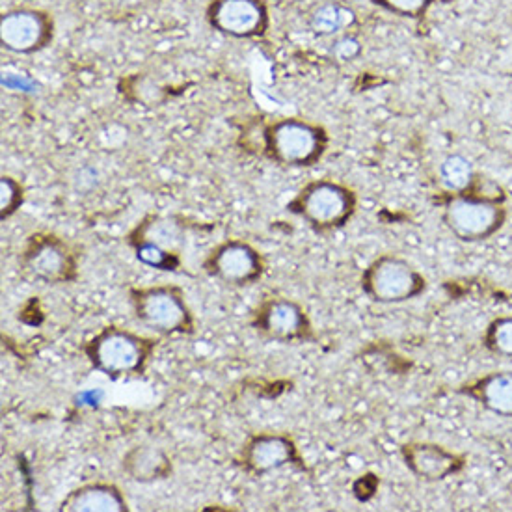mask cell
I'll return each mask as SVG.
<instances>
[{
	"label": "cell",
	"mask_w": 512,
	"mask_h": 512,
	"mask_svg": "<svg viewBox=\"0 0 512 512\" xmlns=\"http://www.w3.org/2000/svg\"><path fill=\"white\" fill-rule=\"evenodd\" d=\"M360 53V43L351 38V36H345L341 40L337 41L336 47H334V54H336L339 60H352L356 58Z\"/></svg>",
	"instance_id": "cb8c5ba5"
},
{
	"label": "cell",
	"mask_w": 512,
	"mask_h": 512,
	"mask_svg": "<svg viewBox=\"0 0 512 512\" xmlns=\"http://www.w3.org/2000/svg\"><path fill=\"white\" fill-rule=\"evenodd\" d=\"M442 220L449 233L462 243H481L503 230L507 209L498 198L460 192L447 198Z\"/></svg>",
	"instance_id": "ba28073f"
},
{
	"label": "cell",
	"mask_w": 512,
	"mask_h": 512,
	"mask_svg": "<svg viewBox=\"0 0 512 512\" xmlns=\"http://www.w3.org/2000/svg\"><path fill=\"white\" fill-rule=\"evenodd\" d=\"M207 21L216 32L250 40L269 28V8L265 0H213L207 8Z\"/></svg>",
	"instance_id": "7c38bea8"
},
{
	"label": "cell",
	"mask_w": 512,
	"mask_h": 512,
	"mask_svg": "<svg viewBox=\"0 0 512 512\" xmlns=\"http://www.w3.org/2000/svg\"><path fill=\"white\" fill-rule=\"evenodd\" d=\"M202 269L209 278L230 287L256 285L267 272V259L243 239H226L203 257Z\"/></svg>",
	"instance_id": "30bf717a"
},
{
	"label": "cell",
	"mask_w": 512,
	"mask_h": 512,
	"mask_svg": "<svg viewBox=\"0 0 512 512\" xmlns=\"http://www.w3.org/2000/svg\"><path fill=\"white\" fill-rule=\"evenodd\" d=\"M371 2L390 14L408 17V19H419L427 14V10L431 8L434 0H371Z\"/></svg>",
	"instance_id": "7402d4cb"
},
{
	"label": "cell",
	"mask_w": 512,
	"mask_h": 512,
	"mask_svg": "<svg viewBox=\"0 0 512 512\" xmlns=\"http://www.w3.org/2000/svg\"><path fill=\"white\" fill-rule=\"evenodd\" d=\"M19 272L30 282L71 285L81 278V254L53 231H36L28 235L21 250Z\"/></svg>",
	"instance_id": "5b68a950"
},
{
	"label": "cell",
	"mask_w": 512,
	"mask_h": 512,
	"mask_svg": "<svg viewBox=\"0 0 512 512\" xmlns=\"http://www.w3.org/2000/svg\"><path fill=\"white\" fill-rule=\"evenodd\" d=\"M459 393L470 397L498 418L512 419V369L475 378L468 384H462Z\"/></svg>",
	"instance_id": "9a60e30c"
},
{
	"label": "cell",
	"mask_w": 512,
	"mask_h": 512,
	"mask_svg": "<svg viewBox=\"0 0 512 512\" xmlns=\"http://www.w3.org/2000/svg\"><path fill=\"white\" fill-rule=\"evenodd\" d=\"M122 472L133 483L151 485L170 479L174 475V462L162 447L140 444L125 451Z\"/></svg>",
	"instance_id": "2e32d148"
},
{
	"label": "cell",
	"mask_w": 512,
	"mask_h": 512,
	"mask_svg": "<svg viewBox=\"0 0 512 512\" xmlns=\"http://www.w3.org/2000/svg\"><path fill=\"white\" fill-rule=\"evenodd\" d=\"M483 345L499 358L512 360V315H503L486 326Z\"/></svg>",
	"instance_id": "ffe728a7"
},
{
	"label": "cell",
	"mask_w": 512,
	"mask_h": 512,
	"mask_svg": "<svg viewBox=\"0 0 512 512\" xmlns=\"http://www.w3.org/2000/svg\"><path fill=\"white\" fill-rule=\"evenodd\" d=\"M60 512H129V503L122 488L114 483H86L73 488L62 499Z\"/></svg>",
	"instance_id": "e0dca14e"
},
{
	"label": "cell",
	"mask_w": 512,
	"mask_h": 512,
	"mask_svg": "<svg viewBox=\"0 0 512 512\" xmlns=\"http://www.w3.org/2000/svg\"><path fill=\"white\" fill-rule=\"evenodd\" d=\"M129 92L133 95L136 103H142L146 107H155L164 99L161 88L151 79H148V77H144V79L136 77V79H133L131 86H129Z\"/></svg>",
	"instance_id": "603a6c76"
},
{
	"label": "cell",
	"mask_w": 512,
	"mask_h": 512,
	"mask_svg": "<svg viewBox=\"0 0 512 512\" xmlns=\"http://www.w3.org/2000/svg\"><path fill=\"white\" fill-rule=\"evenodd\" d=\"M53 19L38 8H15L0 19V43L15 54L38 53L53 41Z\"/></svg>",
	"instance_id": "4fadbf2b"
},
{
	"label": "cell",
	"mask_w": 512,
	"mask_h": 512,
	"mask_svg": "<svg viewBox=\"0 0 512 512\" xmlns=\"http://www.w3.org/2000/svg\"><path fill=\"white\" fill-rule=\"evenodd\" d=\"M235 466L250 477H265L269 473L293 466L300 472H306V460L300 455L293 436L283 432H254L244 440Z\"/></svg>",
	"instance_id": "8fae6325"
},
{
	"label": "cell",
	"mask_w": 512,
	"mask_h": 512,
	"mask_svg": "<svg viewBox=\"0 0 512 512\" xmlns=\"http://www.w3.org/2000/svg\"><path fill=\"white\" fill-rule=\"evenodd\" d=\"M159 339L118 324H107L82 343V354L97 373L110 380L142 377L159 347Z\"/></svg>",
	"instance_id": "6da1fadb"
},
{
	"label": "cell",
	"mask_w": 512,
	"mask_h": 512,
	"mask_svg": "<svg viewBox=\"0 0 512 512\" xmlns=\"http://www.w3.org/2000/svg\"><path fill=\"white\" fill-rule=\"evenodd\" d=\"M330 136L323 125L283 118L263 131V151L270 161L285 168H311L326 155Z\"/></svg>",
	"instance_id": "8992f818"
},
{
	"label": "cell",
	"mask_w": 512,
	"mask_h": 512,
	"mask_svg": "<svg viewBox=\"0 0 512 512\" xmlns=\"http://www.w3.org/2000/svg\"><path fill=\"white\" fill-rule=\"evenodd\" d=\"M287 211L302 218L311 230L326 235L343 230L358 211L356 192L332 179H315L298 190Z\"/></svg>",
	"instance_id": "277c9868"
},
{
	"label": "cell",
	"mask_w": 512,
	"mask_h": 512,
	"mask_svg": "<svg viewBox=\"0 0 512 512\" xmlns=\"http://www.w3.org/2000/svg\"><path fill=\"white\" fill-rule=\"evenodd\" d=\"M250 326L257 336L282 343H315L317 336L306 308L295 298L267 295L250 313Z\"/></svg>",
	"instance_id": "9c48e42d"
},
{
	"label": "cell",
	"mask_w": 512,
	"mask_h": 512,
	"mask_svg": "<svg viewBox=\"0 0 512 512\" xmlns=\"http://www.w3.org/2000/svg\"><path fill=\"white\" fill-rule=\"evenodd\" d=\"M356 23L354 10L341 2H324L310 14V27L319 36H337Z\"/></svg>",
	"instance_id": "ac0fdd59"
},
{
	"label": "cell",
	"mask_w": 512,
	"mask_h": 512,
	"mask_svg": "<svg viewBox=\"0 0 512 512\" xmlns=\"http://www.w3.org/2000/svg\"><path fill=\"white\" fill-rule=\"evenodd\" d=\"M440 181L451 194L470 192L475 181L472 161L459 153L447 155L440 164Z\"/></svg>",
	"instance_id": "d6986e66"
},
{
	"label": "cell",
	"mask_w": 512,
	"mask_h": 512,
	"mask_svg": "<svg viewBox=\"0 0 512 512\" xmlns=\"http://www.w3.org/2000/svg\"><path fill=\"white\" fill-rule=\"evenodd\" d=\"M25 203V187L12 176L0 179V218L6 222L23 207Z\"/></svg>",
	"instance_id": "44dd1931"
},
{
	"label": "cell",
	"mask_w": 512,
	"mask_h": 512,
	"mask_svg": "<svg viewBox=\"0 0 512 512\" xmlns=\"http://www.w3.org/2000/svg\"><path fill=\"white\" fill-rule=\"evenodd\" d=\"M179 215L149 213L125 235L136 261L149 269L179 272L183 269V246L187 243L189 224Z\"/></svg>",
	"instance_id": "3957f363"
},
{
	"label": "cell",
	"mask_w": 512,
	"mask_h": 512,
	"mask_svg": "<svg viewBox=\"0 0 512 512\" xmlns=\"http://www.w3.org/2000/svg\"><path fill=\"white\" fill-rule=\"evenodd\" d=\"M360 287L371 302L390 306L421 297L429 282L405 257L384 254L365 267Z\"/></svg>",
	"instance_id": "52a82bcc"
},
{
	"label": "cell",
	"mask_w": 512,
	"mask_h": 512,
	"mask_svg": "<svg viewBox=\"0 0 512 512\" xmlns=\"http://www.w3.org/2000/svg\"><path fill=\"white\" fill-rule=\"evenodd\" d=\"M401 459L408 472L423 483H440L466 466L462 455L434 442H406L401 445Z\"/></svg>",
	"instance_id": "5bb4252c"
},
{
	"label": "cell",
	"mask_w": 512,
	"mask_h": 512,
	"mask_svg": "<svg viewBox=\"0 0 512 512\" xmlns=\"http://www.w3.org/2000/svg\"><path fill=\"white\" fill-rule=\"evenodd\" d=\"M129 304L138 324L162 337L194 336L196 317L187 293L176 283L129 289Z\"/></svg>",
	"instance_id": "7a4b0ae2"
}]
</instances>
